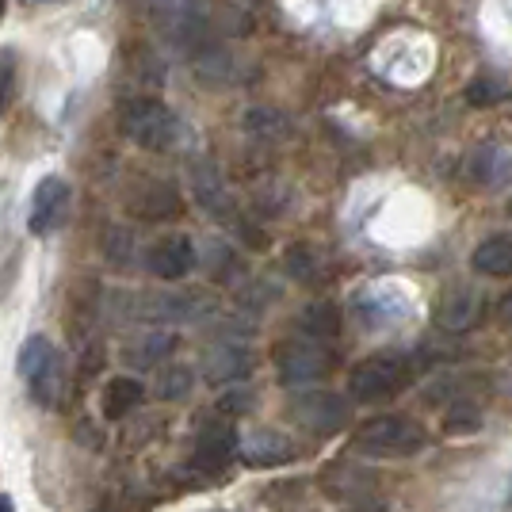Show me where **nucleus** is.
I'll return each mask as SVG.
<instances>
[{"instance_id": "1", "label": "nucleus", "mask_w": 512, "mask_h": 512, "mask_svg": "<svg viewBox=\"0 0 512 512\" xmlns=\"http://www.w3.org/2000/svg\"><path fill=\"white\" fill-rule=\"evenodd\" d=\"M356 444L379 459H409V455L425 451L428 436L425 428L409 417H375L356 432Z\"/></svg>"}, {"instance_id": "2", "label": "nucleus", "mask_w": 512, "mask_h": 512, "mask_svg": "<svg viewBox=\"0 0 512 512\" xmlns=\"http://www.w3.org/2000/svg\"><path fill=\"white\" fill-rule=\"evenodd\" d=\"M413 383V367L402 356H371L348 375V394L356 402H386Z\"/></svg>"}, {"instance_id": "3", "label": "nucleus", "mask_w": 512, "mask_h": 512, "mask_svg": "<svg viewBox=\"0 0 512 512\" xmlns=\"http://www.w3.org/2000/svg\"><path fill=\"white\" fill-rule=\"evenodd\" d=\"M119 130L142 150H169L176 142V115L161 100H130L119 111Z\"/></svg>"}, {"instance_id": "4", "label": "nucleus", "mask_w": 512, "mask_h": 512, "mask_svg": "<svg viewBox=\"0 0 512 512\" xmlns=\"http://www.w3.org/2000/svg\"><path fill=\"white\" fill-rule=\"evenodd\" d=\"M276 363H279V379L287 386H314L333 371L329 348L318 341H310V337L283 344L276 352Z\"/></svg>"}, {"instance_id": "5", "label": "nucleus", "mask_w": 512, "mask_h": 512, "mask_svg": "<svg viewBox=\"0 0 512 512\" xmlns=\"http://www.w3.org/2000/svg\"><path fill=\"white\" fill-rule=\"evenodd\" d=\"M291 413H295V421H302L314 432H337L352 421V406L337 394H302V398H295Z\"/></svg>"}, {"instance_id": "6", "label": "nucleus", "mask_w": 512, "mask_h": 512, "mask_svg": "<svg viewBox=\"0 0 512 512\" xmlns=\"http://www.w3.org/2000/svg\"><path fill=\"white\" fill-rule=\"evenodd\" d=\"M65 203H69V184L62 176H46L31 195V214H27V230L31 234H50L65 218Z\"/></svg>"}, {"instance_id": "7", "label": "nucleus", "mask_w": 512, "mask_h": 512, "mask_svg": "<svg viewBox=\"0 0 512 512\" xmlns=\"http://www.w3.org/2000/svg\"><path fill=\"white\" fill-rule=\"evenodd\" d=\"M237 455L249 467H279L295 459V444L279 432H249L245 440H237Z\"/></svg>"}, {"instance_id": "8", "label": "nucleus", "mask_w": 512, "mask_h": 512, "mask_svg": "<svg viewBox=\"0 0 512 512\" xmlns=\"http://www.w3.org/2000/svg\"><path fill=\"white\" fill-rule=\"evenodd\" d=\"M195 268V249L188 237H165L150 253V272L157 279H184Z\"/></svg>"}, {"instance_id": "9", "label": "nucleus", "mask_w": 512, "mask_h": 512, "mask_svg": "<svg viewBox=\"0 0 512 512\" xmlns=\"http://www.w3.org/2000/svg\"><path fill=\"white\" fill-rule=\"evenodd\" d=\"M470 176L482 188H505L512 180V150H505V146H482L470 157Z\"/></svg>"}, {"instance_id": "10", "label": "nucleus", "mask_w": 512, "mask_h": 512, "mask_svg": "<svg viewBox=\"0 0 512 512\" xmlns=\"http://www.w3.org/2000/svg\"><path fill=\"white\" fill-rule=\"evenodd\" d=\"M230 455H237L234 428L222 425V421L199 428V440H195V459H199L203 467H222Z\"/></svg>"}, {"instance_id": "11", "label": "nucleus", "mask_w": 512, "mask_h": 512, "mask_svg": "<svg viewBox=\"0 0 512 512\" xmlns=\"http://www.w3.org/2000/svg\"><path fill=\"white\" fill-rule=\"evenodd\" d=\"M474 272L482 276H512V237H490L470 256Z\"/></svg>"}, {"instance_id": "12", "label": "nucleus", "mask_w": 512, "mask_h": 512, "mask_svg": "<svg viewBox=\"0 0 512 512\" xmlns=\"http://www.w3.org/2000/svg\"><path fill=\"white\" fill-rule=\"evenodd\" d=\"M436 321H440L444 329H451V333H463V329H470V325L478 321V299H474L470 291H455V295H448V299L440 302Z\"/></svg>"}, {"instance_id": "13", "label": "nucleus", "mask_w": 512, "mask_h": 512, "mask_svg": "<svg viewBox=\"0 0 512 512\" xmlns=\"http://www.w3.org/2000/svg\"><path fill=\"white\" fill-rule=\"evenodd\" d=\"M142 394H146V390H142L138 379H123V375L111 379L104 390V413L111 417V421H123L130 409L142 402Z\"/></svg>"}, {"instance_id": "14", "label": "nucleus", "mask_w": 512, "mask_h": 512, "mask_svg": "<svg viewBox=\"0 0 512 512\" xmlns=\"http://www.w3.org/2000/svg\"><path fill=\"white\" fill-rule=\"evenodd\" d=\"M153 12L169 23L172 31H195L203 20V0H153Z\"/></svg>"}, {"instance_id": "15", "label": "nucleus", "mask_w": 512, "mask_h": 512, "mask_svg": "<svg viewBox=\"0 0 512 512\" xmlns=\"http://www.w3.org/2000/svg\"><path fill=\"white\" fill-rule=\"evenodd\" d=\"M302 329H306V337L310 341H333L337 337V329H341V314H337V306H329V302H314V306H306V314H302Z\"/></svg>"}, {"instance_id": "16", "label": "nucleus", "mask_w": 512, "mask_h": 512, "mask_svg": "<svg viewBox=\"0 0 512 512\" xmlns=\"http://www.w3.org/2000/svg\"><path fill=\"white\" fill-rule=\"evenodd\" d=\"M58 352H54V344L46 341L43 333H35L31 341H23V348H20V360H16V371H20V379L23 383H31L39 371H43L46 363L54 360Z\"/></svg>"}, {"instance_id": "17", "label": "nucleus", "mask_w": 512, "mask_h": 512, "mask_svg": "<svg viewBox=\"0 0 512 512\" xmlns=\"http://www.w3.org/2000/svg\"><path fill=\"white\" fill-rule=\"evenodd\" d=\"M214 367H207V375H211V383H226V379H234L241 371H249V356L245 352H230V348H214L211 356Z\"/></svg>"}, {"instance_id": "18", "label": "nucleus", "mask_w": 512, "mask_h": 512, "mask_svg": "<svg viewBox=\"0 0 512 512\" xmlns=\"http://www.w3.org/2000/svg\"><path fill=\"white\" fill-rule=\"evenodd\" d=\"M287 272H291L295 279H302V283H306V279H310V283H321V279H325V268L318 264V256H314L310 245H295V249H291V256H287Z\"/></svg>"}, {"instance_id": "19", "label": "nucleus", "mask_w": 512, "mask_h": 512, "mask_svg": "<svg viewBox=\"0 0 512 512\" xmlns=\"http://www.w3.org/2000/svg\"><path fill=\"white\" fill-rule=\"evenodd\" d=\"M12 85H16V58H12V50H4L0 54V111L12 100Z\"/></svg>"}, {"instance_id": "20", "label": "nucleus", "mask_w": 512, "mask_h": 512, "mask_svg": "<svg viewBox=\"0 0 512 512\" xmlns=\"http://www.w3.org/2000/svg\"><path fill=\"white\" fill-rule=\"evenodd\" d=\"M467 100L470 104H497V100H505V88L493 85V81H474L467 88Z\"/></svg>"}, {"instance_id": "21", "label": "nucleus", "mask_w": 512, "mask_h": 512, "mask_svg": "<svg viewBox=\"0 0 512 512\" xmlns=\"http://www.w3.org/2000/svg\"><path fill=\"white\" fill-rule=\"evenodd\" d=\"M474 428H478V413L467 406L455 409V413L448 417V432H474Z\"/></svg>"}, {"instance_id": "22", "label": "nucleus", "mask_w": 512, "mask_h": 512, "mask_svg": "<svg viewBox=\"0 0 512 512\" xmlns=\"http://www.w3.org/2000/svg\"><path fill=\"white\" fill-rule=\"evenodd\" d=\"M192 386V375L184 371V367H172L169 371V383H165V398H180L184 390Z\"/></svg>"}, {"instance_id": "23", "label": "nucleus", "mask_w": 512, "mask_h": 512, "mask_svg": "<svg viewBox=\"0 0 512 512\" xmlns=\"http://www.w3.org/2000/svg\"><path fill=\"white\" fill-rule=\"evenodd\" d=\"M497 318H501L512 329V291L505 295V299H501V306H497Z\"/></svg>"}, {"instance_id": "24", "label": "nucleus", "mask_w": 512, "mask_h": 512, "mask_svg": "<svg viewBox=\"0 0 512 512\" xmlns=\"http://www.w3.org/2000/svg\"><path fill=\"white\" fill-rule=\"evenodd\" d=\"M0 512H16L12 509V497H4V493H0Z\"/></svg>"}, {"instance_id": "25", "label": "nucleus", "mask_w": 512, "mask_h": 512, "mask_svg": "<svg viewBox=\"0 0 512 512\" xmlns=\"http://www.w3.org/2000/svg\"><path fill=\"white\" fill-rule=\"evenodd\" d=\"M0 16H4V0H0Z\"/></svg>"}]
</instances>
